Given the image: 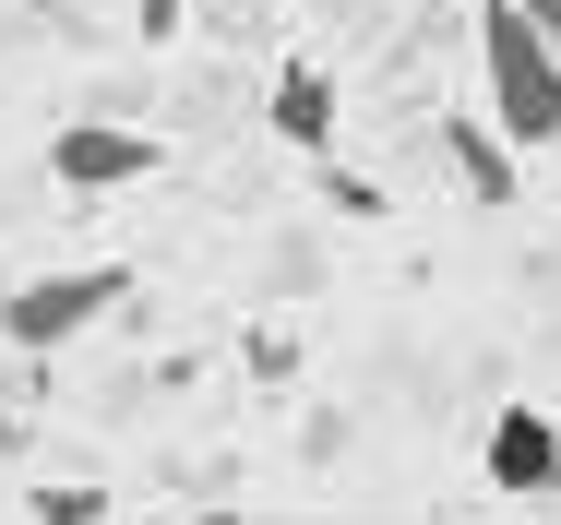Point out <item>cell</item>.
<instances>
[{
	"label": "cell",
	"mask_w": 561,
	"mask_h": 525,
	"mask_svg": "<svg viewBox=\"0 0 561 525\" xmlns=\"http://www.w3.org/2000/svg\"><path fill=\"white\" fill-rule=\"evenodd\" d=\"M478 96H490V132L514 156L561 144V48L526 24V0H478Z\"/></svg>",
	"instance_id": "cell-1"
},
{
	"label": "cell",
	"mask_w": 561,
	"mask_h": 525,
	"mask_svg": "<svg viewBox=\"0 0 561 525\" xmlns=\"http://www.w3.org/2000/svg\"><path fill=\"white\" fill-rule=\"evenodd\" d=\"M156 132H119V119H84V132H60L48 144V180L60 192H131V180H156Z\"/></svg>",
	"instance_id": "cell-3"
},
{
	"label": "cell",
	"mask_w": 561,
	"mask_h": 525,
	"mask_svg": "<svg viewBox=\"0 0 561 525\" xmlns=\"http://www.w3.org/2000/svg\"><path fill=\"white\" fill-rule=\"evenodd\" d=\"M263 119H275L287 156H335V72H323V60H287V72L263 84Z\"/></svg>",
	"instance_id": "cell-5"
},
{
	"label": "cell",
	"mask_w": 561,
	"mask_h": 525,
	"mask_svg": "<svg viewBox=\"0 0 561 525\" xmlns=\"http://www.w3.org/2000/svg\"><path fill=\"white\" fill-rule=\"evenodd\" d=\"M131 299V275L119 263H72V275H24L12 299H0V334L24 346V358H60V346H84L96 322Z\"/></svg>",
	"instance_id": "cell-2"
},
{
	"label": "cell",
	"mask_w": 561,
	"mask_h": 525,
	"mask_svg": "<svg viewBox=\"0 0 561 525\" xmlns=\"http://www.w3.org/2000/svg\"><path fill=\"white\" fill-rule=\"evenodd\" d=\"M131 36H144V48H168V36H180V0H131Z\"/></svg>",
	"instance_id": "cell-7"
},
{
	"label": "cell",
	"mask_w": 561,
	"mask_h": 525,
	"mask_svg": "<svg viewBox=\"0 0 561 525\" xmlns=\"http://www.w3.org/2000/svg\"><path fill=\"white\" fill-rule=\"evenodd\" d=\"M443 156H454V180H466L478 204H514V144H502L490 119H454V132H443Z\"/></svg>",
	"instance_id": "cell-6"
},
{
	"label": "cell",
	"mask_w": 561,
	"mask_h": 525,
	"mask_svg": "<svg viewBox=\"0 0 561 525\" xmlns=\"http://www.w3.org/2000/svg\"><path fill=\"white\" fill-rule=\"evenodd\" d=\"M478 466H490L502 502H550V490H561V419H550V407H502Z\"/></svg>",
	"instance_id": "cell-4"
},
{
	"label": "cell",
	"mask_w": 561,
	"mask_h": 525,
	"mask_svg": "<svg viewBox=\"0 0 561 525\" xmlns=\"http://www.w3.org/2000/svg\"><path fill=\"white\" fill-rule=\"evenodd\" d=\"M526 24H538V36H550V48H561V0H526Z\"/></svg>",
	"instance_id": "cell-8"
},
{
	"label": "cell",
	"mask_w": 561,
	"mask_h": 525,
	"mask_svg": "<svg viewBox=\"0 0 561 525\" xmlns=\"http://www.w3.org/2000/svg\"><path fill=\"white\" fill-rule=\"evenodd\" d=\"M538 525H561V514H538Z\"/></svg>",
	"instance_id": "cell-9"
}]
</instances>
